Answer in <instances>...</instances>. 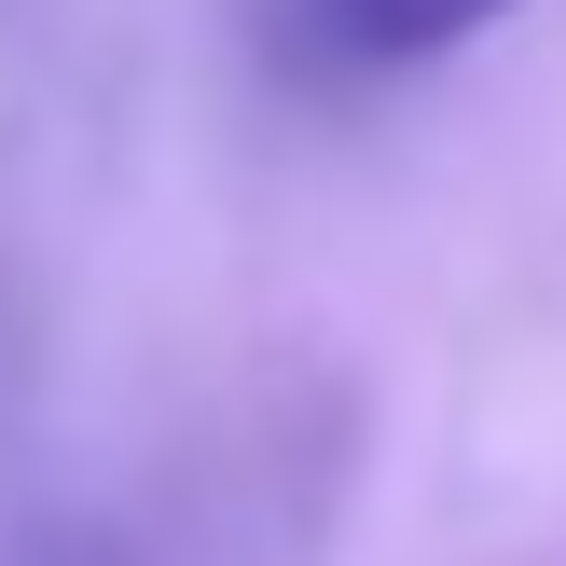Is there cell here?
<instances>
[{"instance_id": "6da1fadb", "label": "cell", "mask_w": 566, "mask_h": 566, "mask_svg": "<svg viewBox=\"0 0 566 566\" xmlns=\"http://www.w3.org/2000/svg\"><path fill=\"white\" fill-rule=\"evenodd\" d=\"M276 14V55L318 83H374V70H429L457 55L470 28H497L512 0H263Z\"/></svg>"}]
</instances>
